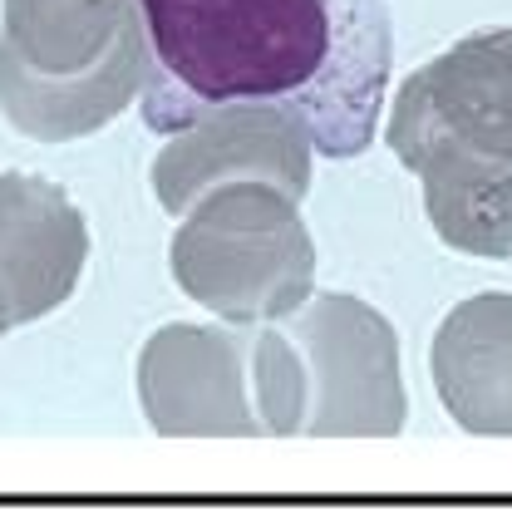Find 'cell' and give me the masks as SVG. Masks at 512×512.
Returning a JSON list of instances; mask_svg holds the SVG:
<instances>
[{
  "instance_id": "6da1fadb",
  "label": "cell",
  "mask_w": 512,
  "mask_h": 512,
  "mask_svg": "<svg viewBox=\"0 0 512 512\" xmlns=\"http://www.w3.org/2000/svg\"><path fill=\"white\" fill-rule=\"evenodd\" d=\"M148 30L143 124L178 133L237 99L296 109L316 148L355 158L389 84L384 0H138Z\"/></svg>"
},
{
  "instance_id": "7a4b0ae2",
  "label": "cell",
  "mask_w": 512,
  "mask_h": 512,
  "mask_svg": "<svg viewBox=\"0 0 512 512\" xmlns=\"http://www.w3.org/2000/svg\"><path fill=\"white\" fill-rule=\"evenodd\" d=\"M384 138L453 252L512 256V30H478L409 74Z\"/></svg>"
},
{
  "instance_id": "3957f363",
  "label": "cell",
  "mask_w": 512,
  "mask_h": 512,
  "mask_svg": "<svg viewBox=\"0 0 512 512\" xmlns=\"http://www.w3.org/2000/svg\"><path fill=\"white\" fill-rule=\"evenodd\" d=\"M261 434L389 439L409 419L394 325L355 296H306L252 335Z\"/></svg>"
},
{
  "instance_id": "277c9868",
  "label": "cell",
  "mask_w": 512,
  "mask_h": 512,
  "mask_svg": "<svg viewBox=\"0 0 512 512\" xmlns=\"http://www.w3.org/2000/svg\"><path fill=\"white\" fill-rule=\"evenodd\" d=\"M148 30L138 0H5L0 109L40 143L114 124L143 94Z\"/></svg>"
},
{
  "instance_id": "5b68a950",
  "label": "cell",
  "mask_w": 512,
  "mask_h": 512,
  "mask_svg": "<svg viewBox=\"0 0 512 512\" xmlns=\"http://www.w3.org/2000/svg\"><path fill=\"white\" fill-rule=\"evenodd\" d=\"M173 276L232 325L296 311L316 286V247L296 197L252 178L202 192L173 237Z\"/></svg>"
},
{
  "instance_id": "8992f818",
  "label": "cell",
  "mask_w": 512,
  "mask_h": 512,
  "mask_svg": "<svg viewBox=\"0 0 512 512\" xmlns=\"http://www.w3.org/2000/svg\"><path fill=\"white\" fill-rule=\"evenodd\" d=\"M311 124L271 99L217 104L183 124L153 163V192L178 217L222 183H271L296 202L311 188Z\"/></svg>"
},
{
  "instance_id": "52a82bcc",
  "label": "cell",
  "mask_w": 512,
  "mask_h": 512,
  "mask_svg": "<svg viewBox=\"0 0 512 512\" xmlns=\"http://www.w3.org/2000/svg\"><path fill=\"white\" fill-rule=\"evenodd\" d=\"M138 399L158 434H261L252 335L168 325L138 355Z\"/></svg>"
},
{
  "instance_id": "ba28073f",
  "label": "cell",
  "mask_w": 512,
  "mask_h": 512,
  "mask_svg": "<svg viewBox=\"0 0 512 512\" xmlns=\"http://www.w3.org/2000/svg\"><path fill=\"white\" fill-rule=\"evenodd\" d=\"M84 256V217L55 183L0 173V335L69 301Z\"/></svg>"
},
{
  "instance_id": "9c48e42d",
  "label": "cell",
  "mask_w": 512,
  "mask_h": 512,
  "mask_svg": "<svg viewBox=\"0 0 512 512\" xmlns=\"http://www.w3.org/2000/svg\"><path fill=\"white\" fill-rule=\"evenodd\" d=\"M429 365L458 429L512 439V291H488L448 311Z\"/></svg>"
}]
</instances>
